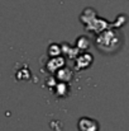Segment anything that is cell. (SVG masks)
<instances>
[{"label": "cell", "instance_id": "1", "mask_svg": "<svg viewBox=\"0 0 129 131\" xmlns=\"http://www.w3.org/2000/svg\"><path fill=\"white\" fill-rule=\"evenodd\" d=\"M79 130L80 131H99V124L89 117H82L79 121Z\"/></svg>", "mask_w": 129, "mask_h": 131}, {"label": "cell", "instance_id": "2", "mask_svg": "<svg viewBox=\"0 0 129 131\" xmlns=\"http://www.w3.org/2000/svg\"><path fill=\"white\" fill-rule=\"evenodd\" d=\"M77 61H82V69L87 68V66H89V64H90V62H92V60H87V61H85L84 56H80V59H79Z\"/></svg>", "mask_w": 129, "mask_h": 131}]
</instances>
